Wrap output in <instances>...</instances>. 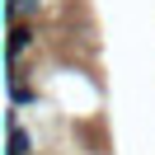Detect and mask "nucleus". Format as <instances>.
<instances>
[{
	"label": "nucleus",
	"mask_w": 155,
	"mask_h": 155,
	"mask_svg": "<svg viewBox=\"0 0 155 155\" xmlns=\"http://www.w3.org/2000/svg\"><path fill=\"white\" fill-rule=\"evenodd\" d=\"M10 155H33V141H28V132L19 122V108L10 113Z\"/></svg>",
	"instance_id": "f257e3e1"
},
{
	"label": "nucleus",
	"mask_w": 155,
	"mask_h": 155,
	"mask_svg": "<svg viewBox=\"0 0 155 155\" xmlns=\"http://www.w3.org/2000/svg\"><path fill=\"white\" fill-rule=\"evenodd\" d=\"M10 94H14V108H24V104H38V89L24 80V71L14 66V75H10Z\"/></svg>",
	"instance_id": "f03ea898"
},
{
	"label": "nucleus",
	"mask_w": 155,
	"mask_h": 155,
	"mask_svg": "<svg viewBox=\"0 0 155 155\" xmlns=\"http://www.w3.org/2000/svg\"><path fill=\"white\" fill-rule=\"evenodd\" d=\"M5 10H10V24H24L28 14H38V0H5Z\"/></svg>",
	"instance_id": "20e7f679"
},
{
	"label": "nucleus",
	"mask_w": 155,
	"mask_h": 155,
	"mask_svg": "<svg viewBox=\"0 0 155 155\" xmlns=\"http://www.w3.org/2000/svg\"><path fill=\"white\" fill-rule=\"evenodd\" d=\"M28 47H33V28H28V24H14V33H10V61H14V66L24 61Z\"/></svg>",
	"instance_id": "7ed1b4c3"
}]
</instances>
